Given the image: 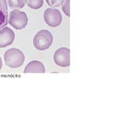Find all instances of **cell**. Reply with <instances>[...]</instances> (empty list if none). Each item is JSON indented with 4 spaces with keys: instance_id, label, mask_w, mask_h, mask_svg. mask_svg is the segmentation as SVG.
<instances>
[{
    "instance_id": "obj_1",
    "label": "cell",
    "mask_w": 127,
    "mask_h": 120,
    "mask_svg": "<svg viewBox=\"0 0 127 120\" xmlns=\"http://www.w3.org/2000/svg\"><path fill=\"white\" fill-rule=\"evenodd\" d=\"M4 60L6 65L10 69H18L25 61V55L20 49L12 48L5 52Z\"/></svg>"
},
{
    "instance_id": "obj_2",
    "label": "cell",
    "mask_w": 127,
    "mask_h": 120,
    "mask_svg": "<svg viewBox=\"0 0 127 120\" xmlns=\"http://www.w3.org/2000/svg\"><path fill=\"white\" fill-rule=\"evenodd\" d=\"M53 37L49 30H42L35 35L33 39L34 47L37 50H46L52 45Z\"/></svg>"
},
{
    "instance_id": "obj_3",
    "label": "cell",
    "mask_w": 127,
    "mask_h": 120,
    "mask_svg": "<svg viewBox=\"0 0 127 120\" xmlns=\"http://www.w3.org/2000/svg\"><path fill=\"white\" fill-rule=\"evenodd\" d=\"M8 23L14 29L21 30L28 24L27 14L21 10H12L8 16Z\"/></svg>"
},
{
    "instance_id": "obj_4",
    "label": "cell",
    "mask_w": 127,
    "mask_h": 120,
    "mask_svg": "<svg viewBox=\"0 0 127 120\" xmlns=\"http://www.w3.org/2000/svg\"><path fill=\"white\" fill-rule=\"evenodd\" d=\"M44 20L48 26L51 27H57L61 25L62 22V16L61 12L55 8H48L44 13Z\"/></svg>"
},
{
    "instance_id": "obj_5",
    "label": "cell",
    "mask_w": 127,
    "mask_h": 120,
    "mask_svg": "<svg viewBox=\"0 0 127 120\" xmlns=\"http://www.w3.org/2000/svg\"><path fill=\"white\" fill-rule=\"evenodd\" d=\"M54 62L56 65L63 68L70 66V49L67 48H60L54 53Z\"/></svg>"
},
{
    "instance_id": "obj_6",
    "label": "cell",
    "mask_w": 127,
    "mask_h": 120,
    "mask_svg": "<svg viewBox=\"0 0 127 120\" xmlns=\"http://www.w3.org/2000/svg\"><path fill=\"white\" fill-rule=\"evenodd\" d=\"M15 38L14 33L10 28L4 26L0 29V48L10 45Z\"/></svg>"
},
{
    "instance_id": "obj_7",
    "label": "cell",
    "mask_w": 127,
    "mask_h": 120,
    "mask_svg": "<svg viewBox=\"0 0 127 120\" xmlns=\"http://www.w3.org/2000/svg\"><path fill=\"white\" fill-rule=\"evenodd\" d=\"M25 73H45V69L43 64L38 61H30L24 70Z\"/></svg>"
},
{
    "instance_id": "obj_8",
    "label": "cell",
    "mask_w": 127,
    "mask_h": 120,
    "mask_svg": "<svg viewBox=\"0 0 127 120\" xmlns=\"http://www.w3.org/2000/svg\"><path fill=\"white\" fill-rule=\"evenodd\" d=\"M8 24V6L6 0H0V29Z\"/></svg>"
},
{
    "instance_id": "obj_9",
    "label": "cell",
    "mask_w": 127,
    "mask_h": 120,
    "mask_svg": "<svg viewBox=\"0 0 127 120\" xmlns=\"http://www.w3.org/2000/svg\"><path fill=\"white\" fill-rule=\"evenodd\" d=\"M7 4L11 9H22L26 4V0H7Z\"/></svg>"
},
{
    "instance_id": "obj_10",
    "label": "cell",
    "mask_w": 127,
    "mask_h": 120,
    "mask_svg": "<svg viewBox=\"0 0 127 120\" xmlns=\"http://www.w3.org/2000/svg\"><path fill=\"white\" fill-rule=\"evenodd\" d=\"M26 5L32 8V9L37 10L42 7L44 4V0H26Z\"/></svg>"
},
{
    "instance_id": "obj_11",
    "label": "cell",
    "mask_w": 127,
    "mask_h": 120,
    "mask_svg": "<svg viewBox=\"0 0 127 120\" xmlns=\"http://www.w3.org/2000/svg\"><path fill=\"white\" fill-rule=\"evenodd\" d=\"M62 10L67 17H70V0H64L62 3Z\"/></svg>"
},
{
    "instance_id": "obj_12",
    "label": "cell",
    "mask_w": 127,
    "mask_h": 120,
    "mask_svg": "<svg viewBox=\"0 0 127 120\" xmlns=\"http://www.w3.org/2000/svg\"><path fill=\"white\" fill-rule=\"evenodd\" d=\"M47 4L51 7H58L64 2V0H46Z\"/></svg>"
},
{
    "instance_id": "obj_13",
    "label": "cell",
    "mask_w": 127,
    "mask_h": 120,
    "mask_svg": "<svg viewBox=\"0 0 127 120\" xmlns=\"http://www.w3.org/2000/svg\"><path fill=\"white\" fill-rule=\"evenodd\" d=\"M2 59L0 57V70L2 69Z\"/></svg>"
}]
</instances>
